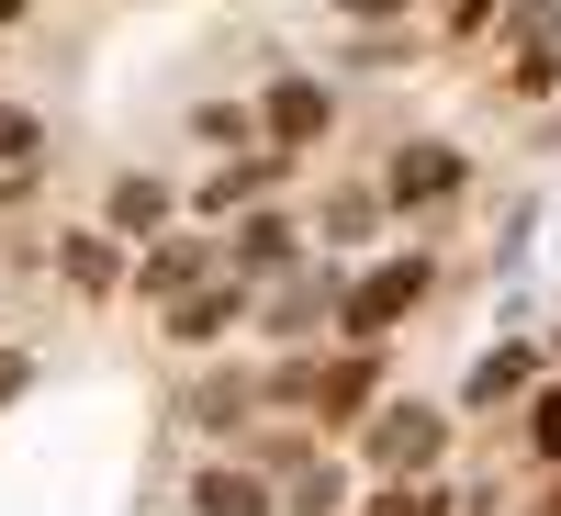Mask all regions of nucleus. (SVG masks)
Here are the masks:
<instances>
[{
  "label": "nucleus",
  "instance_id": "obj_1",
  "mask_svg": "<svg viewBox=\"0 0 561 516\" xmlns=\"http://www.w3.org/2000/svg\"><path fill=\"white\" fill-rule=\"evenodd\" d=\"M449 449V415L438 404H370V460H382L393 483H427Z\"/></svg>",
  "mask_w": 561,
  "mask_h": 516
},
{
  "label": "nucleus",
  "instance_id": "obj_2",
  "mask_svg": "<svg viewBox=\"0 0 561 516\" xmlns=\"http://www.w3.org/2000/svg\"><path fill=\"white\" fill-rule=\"evenodd\" d=\"M427 293H438V270H427V259L404 248V259H382V270H370L359 293L337 303V314H348V337H382V325H404V314L427 303Z\"/></svg>",
  "mask_w": 561,
  "mask_h": 516
},
{
  "label": "nucleus",
  "instance_id": "obj_3",
  "mask_svg": "<svg viewBox=\"0 0 561 516\" xmlns=\"http://www.w3.org/2000/svg\"><path fill=\"white\" fill-rule=\"evenodd\" d=\"M460 147H438V135H415V147H393V169H382V203H404V214H427V203H460Z\"/></svg>",
  "mask_w": 561,
  "mask_h": 516
},
{
  "label": "nucleus",
  "instance_id": "obj_4",
  "mask_svg": "<svg viewBox=\"0 0 561 516\" xmlns=\"http://www.w3.org/2000/svg\"><path fill=\"white\" fill-rule=\"evenodd\" d=\"M337 124V90L325 79H270V147H314Z\"/></svg>",
  "mask_w": 561,
  "mask_h": 516
},
{
  "label": "nucleus",
  "instance_id": "obj_5",
  "mask_svg": "<svg viewBox=\"0 0 561 516\" xmlns=\"http://www.w3.org/2000/svg\"><path fill=\"white\" fill-rule=\"evenodd\" d=\"M158 225H169V180L124 169L113 192H102V237H158Z\"/></svg>",
  "mask_w": 561,
  "mask_h": 516
},
{
  "label": "nucleus",
  "instance_id": "obj_6",
  "mask_svg": "<svg viewBox=\"0 0 561 516\" xmlns=\"http://www.w3.org/2000/svg\"><path fill=\"white\" fill-rule=\"evenodd\" d=\"M237 314H248L237 280H203V293H180V303H169V337H180V348H203V337H225Z\"/></svg>",
  "mask_w": 561,
  "mask_h": 516
},
{
  "label": "nucleus",
  "instance_id": "obj_7",
  "mask_svg": "<svg viewBox=\"0 0 561 516\" xmlns=\"http://www.w3.org/2000/svg\"><path fill=\"white\" fill-rule=\"evenodd\" d=\"M528 370H539V348H483V359H472V382H460V404H483V415H494V404H517V393H528Z\"/></svg>",
  "mask_w": 561,
  "mask_h": 516
},
{
  "label": "nucleus",
  "instance_id": "obj_8",
  "mask_svg": "<svg viewBox=\"0 0 561 516\" xmlns=\"http://www.w3.org/2000/svg\"><path fill=\"white\" fill-rule=\"evenodd\" d=\"M259 505H270L259 472H237V460H225V472H203V516H259Z\"/></svg>",
  "mask_w": 561,
  "mask_h": 516
},
{
  "label": "nucleus",
  "instance_id": "obj_9",
  "mask_svg": "<svg viewBox=\"0 0 561 516\" xmlns=\"http://www.w3.org/2000/svg\"><path fill=\"white\" fill-rule=\"evenodd\" d=\"M192 280H203V248H158L147 270H135V293H158V303H180V293H192Z\"/></svg>",
  "mask_w": 561,
  "mask_h": 516
},
{
  "label": "nucleus",
  "instance_id": "obj_10",
  "mask_svg": "<svg viewBox=\"0 0 561 516\" xmlns=\"http://www.w3.org/2000/svg\"><path fill=\"white\" fill-rule=\"evenodd\" d=\"M57 270H68V293H113V237H68Z\"/></svg>",
  "mask_w": 561,
  "mask_h": 516
},
{
  "label": "nucleus",
  "instance_id": "obj_11",
  "mask_svg": "<svg viewBox=\"0 0 561 516\" xmlns=\"http://www.w3.org/2000/svg\"><path fill=\"white\" fill-rule=\"evenodd\" d=\"M259 192H270V169H225V180H203L192 203H203V214H237V203H259Z\"/></svg>",
  "mask_w": 561,
  "mask_h": 516
},
{
  "label": "nucleus",
  "instance_id": "obj_12",
  "mask_svg": "<svg viewBox=\"0 0 561 516\" xmlns=\"http://www.w3.org/2000/svg\"><path fill=\"white\" fill-rule=\"evenodd\" d=\"M528 449H539V460H550V472H561V382H550V393L528 404Z\"/></svg>",
  "mask_w": 561,
  "mask_h": 516
},
{
  "label": "nucleus",
  "instance_id": "obj_13",
  "mask_svg": "<svg viewBox=\"0 0 561 516\" xmlns=\"http://www.w3.org/2000/svg\"><path fill=\"white\" fill-rule=\"evenodd\" d=\"M237 259H248V270H280V259H293V225H248Z\"/></svg>",
  "mask_w": 561,
  "mask_h": 516
},
{
  "label": "nucleus",
  "instance_id": "obj_14",
  "mask_svg": "<svg viewBox=\"0 0 561 516\" xmlns=\"http://www.w3.org/2000/svg\"><path fill=\"white\" fill-rule=\"evenodd\" d=\"M370 214H382V192H337V214H325V237H370Z\"/></svg>",
  "mask_w": 561,
  "mask_h": 516
},
{
  "label": "nucleus",
  "instance_id": "obj_15",
  "mask_svg": "<svg viewBox=\"0 0 561 516\" xmlns=\"http://www.w3.org/2000/svg\"><path fill=\"white\" fill-rule=\"evenodd\" d=\"M34 135H45L34 113H12V102H0V158H23V147H34Z\"/></svg>",
  "mask_w": 561,
  "mask_h": 516
},
{
  "label": "nucleus",
  "instance_id": "obj_16",
  "mask_svg": "<svg viewBox=\"0 0 561 516\" xmlns=\"http://www.w3.org/2000/svg\"><path fill=\"white\" fill-rule=\"evenodd\" d=\"M393 516H449V494H427V483H404V494H393Z\"/></svg>",
  "mask_w": 561,
  "mask_h": 516
},
{
  "label": "nucleus",
  "instance_id": "obj_17",
  "mask_svg": "<svg viewBox=\"0 0 561 516\" xmlns=\"http://www.w3.org/2000/svg\"><path fill=\"white\" fill-rule=\"evenodd\" d=\"M348 23H393V12H415V0H337Z\"/></svg>",
  "mask_w": 561,
  "mask_h": 516
},
{
  "label": "nucleus",
  "instance_id": "obj_18",
  "mask_svg": "<svg viewBox=\"0 0 561 516\" xmlns=\"http://www.w3.org/2000/svg\"><path fill=\"white\" fill-rule=\"evenodd\" d=\"M23 382H34V359H23V348H0V404H12Z\"/></svg>",
  "mask_w": 561,
  "mask_h": 516
},
{
  "label": "nucleus",
  "instance_id": "obj_19",
  "mask_svg": "<svg viewBox=\"0 0 561 516\" xmlns=\"http://www.w3.org/2000/svg\"><path fill=\"white\" fill-rule=\"evenodd\" d=\"M550 516H561V494H550Z\"/></svg>",
  "mask_w": 561,
  "mask_h": 516
}]
</instances>
